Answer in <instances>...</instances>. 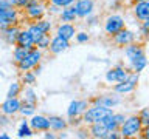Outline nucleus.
Instances as JSON below:
<instances>
[{
  "instance_id": "20",
  "label": "nucleus",
  "mask_w": 149,
  "mask_h": 139,
  "mask_svg": "<svg viewBox=\"0 0 149 139\" xmlns=\"http://www.w3.org/2000/svg\"><path fill=\"white\" fill-rule=\"evenodd\" d=\"M16 45L30 50V48H33V46H34V40H33L31 34H30L26 30H22V28H20V31L17 32V37H16Z\"/></svg>"
},
{
  "instance_id": "38",
  "label": "nucleus",
  "mask_w": 149,
  "mask_h": 139,
  "mask_svg": "<svg viewBox=\"0 0 149 139\" xmlns=\"http://www.w3.org/2000/svg\"><path fill=\"white\" fill-rule=\"evenodd\" d=\"M9 118L11 116H8V114H0V127H6V125L11 124V120H9Z\"/></svg>"
},
{
  "instance_id": "13",
  "label": "nucleus",
  "mask_w": 149,
  "mask_h": 139,
  "mask_svg": "<svg viewBox=\"0 0 149 139\" xmlns=\"http://www.w3.org/2000/svg\"><path fill=\"white\" fill-rule=\"evenodd\" d=\"M88 105H90L88 99H74V100H72L70 105H68V108H67V118L81 116Z\"/></svg>"
},
{
  "instance_id": "41",
  "label": "nucleus",
  "mask_w": 149,
  "mask_h": 139,
  "mask_svg": "<svg viewBox=\"0 0 149 139\" xmlns=\"http://www.w3.org/2000/svg\"><path fill=\"white\" fill-rule=\"evenodd\" d=\"M44 136H45L47 139H53V138H54V134H53V133H50V130H47V131H45V134H44Z\"/></svg>"
},
{
  "instance_id": "8",
  "label": "nucleus",
  "mask_w": 149,
  "mask_h": 139,
  "mask_svg": "<svg viewBox=\"0 0 149 139\" xmlns=\"http://www.w3.org/2000/svg\"><path fill=\"white\" fill-rule=\"evenodd\" d=\"M135 40H137L135 32L127 30V28H123V30H120L116 34L112 36V42H113L116 46H120V48H124L126 45L132 43V42H135Z\"/></svg>"
},
{
  "instance_id": "3",
  "label": "nucleus",
  "mask_w": 149,
  "mask_h": 139,
  "mask_svg": "<svg viewBox=\"0 0 149 139\" xmlns=\"http://www.w3.org/2000/svg\"><path fill=\"white\" fill-rule=\"evenodd\" d=\"M113 113L112 108H106V107H100V105H88L86 111L82 113V122L84 125L93 124V122H100L106 118Z\"/></svg>"
},
{
  "instance_id": "25",
  "label": "nucleus",
  "mask_w": 149,
  "mask_h": 139,
  "mask_svg": "<svg viewBox=\"0 0 149 139\" xmlns=\"http://www.w3.org/2000/svg\"><path fill=\"white\" fill-rule=\"evenodd\" d=\"M33 133L34 131H33V128L30 127L28 120L23 118L20 125H19V128H17V138H30V136H33Z\"/></svg>"
},
{
  "instance_id": "22",
  "label": "nucleus",
  "mask_w": 149,
  "mask_h": 139,
  "mask_svg": "<svg viewBox=\"0 0 149 139\" xmlns=\"http://www.w3.org/2000/svg\"><path fill=\"white\" fill-rule=\"evenodd\" d=\"M48 124H50V130L51 131H64L68 127L67 119L61 118V116H50L48 118Z\"/></svg>"
},
{
  "instance_id": "17",
  "label": "nucleus",
  "mask_w": 149,
  "mask_h": 139,
  "mask_svg": "<svg viewBox=\"0 0 149 139\" xmlns=\"http://www.w3.org/2000/svg\"><path fill=\"white\" fill-rule=\"evenodd\" d=\"M124 54H126V57H127V60L130 62V60H134V59L140 57V56L146 54V51H144V45L138 43V42H132V43H129V45L124 46Z\"/></svg>"
},
{
  "instance_id": "4",
  "label": "nucleus",
  "mask_w": 149,
  "mask_h": 139,
  "mask_svg": "<svg viewBox=\"0 0 149 139\" xmlns=\"http://www.w3.org/2000/svg\"><path fill=\"white\" fill-rule=\"evenodd\" d=\"M23 11V16L28 22H36V20H40V19L45 17L47 14V3L45 2H40V0H30L28 5L22 9Z\"/></svg>"
},
{
  "instance_id": "19",
  "label": "nucleus",
  "mask_w": 149,
  "mask_h": 139,
  "mask_svg": "<svg viewBox=\"0 0 149 139\" xmlns=\"http://www.w3.org/2000/svg\"><path fill=\"white\" fill-rule=\"evenodd\" d=\"M19 31H20V26H19V23H16V25L6 26L5 30H2L0 32H2L3 40L6 42L8 45H16V37H17V32Z\"/></svg>"
},
{
  "instance_id": "27",
  "label": "nucleus",
  "mask_w": 149,
  "mask_h": 139,
  "mask_svg": "<svg viewBox=\"0 0 149 139\" xmlns=\"http://www.w3.org/2000/svg\"><path fill=\"white\" fill-rule=\"evenodd\" d=\"M50 40H51V34H44L34 42V46L40 51H47L48 50V45H50Z\"/></svg>"
},
{
  "instance_id": "16",
  "label": "nucleus",
  "mask_w": 149,
  "mask_h": 139,
  "mask_svg": "<svg viewBox=\"0 0 149 139\" xmlns=\"http://www.w3.org/2000/svg\"><path fill=\"white\" fill-rule=\"evenodd\" d=\"M74 34H76V26L74 23H67V22H61L58 26H56V36L62 37V39L72 40Z\"/></svg>"
},
{
  "instance_id": "11",
  "label": "nucleus",
  "mask_w": 149,
  "mask_h": 139,
  "mask_svg": "<svg viewBox=\"0 0 149 139\" xmlns=\"http://www.w3.org/2000/svg\"><path fill=\"white\" fill-rule=\"evenodd\" d=\"M73 6H74L78 19H86L87 16L93 14L95 2H93V0H76V2L73 3Z\"/></svg>"
},
{
  "instance_id": "14",
  "label": "nucleus",
  "mask_w": 149,
  "mask_h": 139,
  "mask_svg": "<svg viewBox=\"0 0 149 139\" xmlns=\"http://www.w3.org/2000/svg\"><path fill=\"white\" fill-rule=\"evenodd\" d=\"M30 127L33 128V131H47L50 130V124H48V116H44V114H33L30 116Z\"/></svg>"
},
{
  "instance_id": "34",
  "label": "nucleus",
  "mask_w": 149,
  "mask_h": 139,
  "mask_svg": "<svg viewBox=\"0 0 149 139\" xmlns=\"http://www.w3.org/2000/svg\"><path fill=\"white\" fill-rule=\"evenodd\" d=\"M74 39H76L78 43H87V42L90 40V36H88L86 31H81V32H76V34H74Z\"/></svg>"
},
{
  "instance_id": "33",
  "label": "nucleus",
  "mask_w": 149,
  "mask_h": 139,
  "mask_svg": "<svg viewBox=\"0 0 149 139\" xmlns=\"http://www.w3.org/2000/svg\"><path fill=\"white\" fill-rule=\"evenodd\" d=\"M76 0H48L47 3H53L56 5V6H59V8H65V6H70V5H73Z\"/></svg>"
},
{
  "instance_id": "23",
  "label": "nucleus",
  "mask_w": 149,
  "mask_h": 139,
  "mask_svg": "<svg viewBox=\"0 0 149 139\" xmlns=\"http://www.w3.org/2000/svg\"><path fill=\"white\" fill-rule=\"evenodd\" d=\"M22 93H23V97H22V102H25V104H31V105H37V102H39V99H37V94L34 91V88L26 85L25 88H22Z\"/></svg>"
},
{
  "instance_id": "40",
  "label": "nucleus",
  "mask_w": 149,
  "mask_h": 139,
  "mask_svg": "<svg viewBox=\"0 0 149 139\" xmlns=\"http://www.w3.org/2000/svg\"><path fill=\"white\" fill-rule=\"evenodd\" d=\"M86 20H87V25H96V22H98V17H95V16H87L86 17Z\"/></svg>"
},
{
  "instance_id": "43",
  "label": "nucleus",
  "mask_w": 149,
  "mask_h": 139,
  "mask_svg": "<svg viewBox=\"0 0 149 139\" xmlns=\"http://www.w3.org/2000/svg\"><path fill=\"white\" fill-rule=\"evenodd\" d=\"M132 2L135 3V2H144V0H132Z\"/></svg>"
},
{
  "instance_id": "26",
  "label": "nucleus",
  "mask_w": 149,
  "mask_h": 139,
  "mask_svg": "<svg viewBox=\"0 0 149 139\" xmlns=\"http://www.w3.org/2000/svg\"><path fill=\"white\" fill-rule=\"evenodd\" d=\"M20 82L22 85H30V87H34L36 82H37V74H34V71L28 70V71H23L22 73V77H20Z\"/></svg>"
},
{
  "instance_id": "9",
  "label": "nucleus",
  "mask_w": 149,
  "mask_h": 139,
  "mask_svg": "<svg viewBox=\"0 0 149 139\" xmlns=\"http://www.w3.org/2000/svg\"><path fill=\"white\" fill-rule=\"evenodd\" d=\"M129 74V70L123 67V63H118L116 67L110 68L109 71L106 73V81L107 83H116V82H123L126 81Z\"/></svg>"
},
{
  "instance_id": "24",
  "label": "nucleus",
  "mask_w": 149,
  "mask_h": 139,
  "mask_svg": "<svg viewBox=\"0 0 149 139\" xmlns=\"http://www.w3.org/2000/svg\"><path fill=\"white\" fill-rule=\"evenodd\" d=\"M130 70L135 73H141L144 68H146V63H148V59H146V54H143V56H140V57L137 59H134V60H130Z\"/></svg>"
},
{
  "instance_id": "6",
  "label": "nucleus",
  "mask_w": 149,
  "mask_h": 139,
  "mask_svg": "<svg viewBox=\"0 0 149 139\" xmlns=\"http://www.w3.org/2000/svg\"><path fill=\"white\" fill-rule=\"evenodd\" d=\"M138 79H140L138 73L129 71L127 77H126V81L116 82L115 85H113V91L118 93V94H121V96L129 94V93H132V91L135 90V87H137V83H138Z\"/></svg>"
},
{
  "instance_id": "35",
  "label": "nucleus",
  "mask_w": 149,
  "mask_h": 139,
  "mask_svg": "<svg viewBox=\"0 0 149 139\" xmlns=\"http://www.w3.org/2000/svg\"><path fill=\"white\" fill-rule=\"evenodd\" d=\"M141 36L144 37V39H148V34H149V19H146V20L141 22Z\"/></svg>"
},
{
  "instance_id": "30",
  "label": "nucleus",
  "mask_w": 149,
  "mask_h": 139,
  "mask_svg": "<svg viewBox=\"0 0 149 139\" xmlns=\"http://www.w3.org/2000/svg\"><path fill=\"white\" fill-rule=\"evenodd\" d=\"M28 53L26 48H23V46H19L16 45L14 46V51H13V57H14V62H19V60H22L25 57V54Z\"/></svg>"
},
{
  "instance_id": "36",
  "label": "nucleus",
  "mask_w": 149,
  "mask_h": 139,
  "mask_svg": "<svg viewBox=\"0 0 149 139\" xmlns=\"http://www.w3.org/2000/svg\"><path fill=\"white\" fill-rule=\"evenodd\" d=\"M9 25H16V22H13V20H9V19H5V17L0 16V31L5 30V28L9 26Z\"/></svg>"
},
{
  "instance_id": "12",
  "label": "nucleus",
  "mask_w": 149,
  "mask_h": 139,
  "mask_svg": "<svg viewBox=\"0 0 149 139\" xmlns=\"http://www.w3.org/2000/svg\"><path fill=\"white\" fill-rule=\"evenodd\" d=\"M70 48V40L67 39H62V37H59V36H54V37H51V40H50V45H48V53L50 54H61V53H64V51H67Z\"/></svg>"
},
{
  "instance_id": "10",
  "label": "nucleus",
  "mask_w": 149,
  "mask_h": 139,
  "mask_svg": "<svg viewBox=\"0 0 149 139\" xmlns=\"http://www.w3.org/2000/svg\"><path fill=\"white\" fill-rule=\"evenodd\" d=\"M20 105H22V100L19 96L17 97H6V99L2 102V105H0V113L8 114V116H14V114L19 113Z\"/></svg>"
},
{
  "instance_id": "21",
  "label": "nucleus",
  "mask_w": 149,
  "mask_h": 139,
  "mask_svg": "<svg viewBox=\"0 0 149 139\" xmlns=\"http://www.w3.org/2000/svg\"><path fill=\"white\" fill-rule=\"evenodd\" d=\"M58 17H59L61 22H67V23H74L78 20V16H76V11H74L73 5L65 6V8H61Z\"/></svg>"
},
{
  "instance_id": "44",
  "label": "nucleus",
  "mask_w": 149,
  "mask_h": 139,
  "mask_svg": "<svg viewBox=\"0 0 149 139\" xmlns=\"http://www.w3.org/2000/svg\"><path fill=\"white\" fill-rule=\"evenodd\" d=\"M40 2H45V3H47V2H48V0H40Z\"/></svg>"
},
{
  "instance_id": "39",
  "label": "nucleus",
  "mask_w": 149,
  "mask_h": 139,
  "mask_svg": "<svg viewBox=\"0 0 149 139\" xmlns=\"http://www.w3.org/2000/svg\"><path fill=\"white\" fill-rule=\"evenodd\" d=\"M78 128H79V127H78ZM76 136H78V138H88V131H87V125H86V128H79V130H78Z\"/></svg>"
},
{
  "instance_id": "18",
  "label": "nucleus",
  "mask_w": 149,
  "mask_h": 139,
  "mask_svg": "<svg viewBox=\"0 0 149 139\" xmlns=\"http://www.w3.org/2000/svg\"><path fill=\"white\" fill-rule=\"evenodd\" d=\"M132 12L137 20L143 22L149 19V0H144V2H135L134 3V8H132Z\"/></svg>"
},
{
  "instance_id": "29",
  "label": "nucleus",
  "mask_w": 149,
  "mask_h": 139,
  "mask_svg": "<svg viewBox=\"0 0 149 139\" xmlns=\"http://www.w3.org/2000/svg\"><path fill=\"white\" fill-rule=\"evenodd\" d=\"M36 107L37 105H31V104H25V102H22L20 108H19V113H20L23 118H30L36 113Z\"/></svg>"
},
{
  "instance_id": "32",
  "label": "nucleus",
  "mask_w": 149,
  "mask_h": 139,
  "mask_svg": "<svg viewBox=\"0 0 149 139\" xmlns=\"http://www.w3.org/2000/svg\"><path fill=\"white\" fill-rule=\"evenodd\" d=\"M67 124H68V127H81V125H84L82 122V114L81 116H73V118H68L67 119Z\"/></svg>"
},
{
  "instance_id": "28",
  "label": "nucleus",
  "mask_w": 149,
  "mask_h": 139,
  "mask_svg": "<svg viewBox=\"0 0 149 139\" xmlns=\"http://www.w3.org/2000/svg\"><path fill=\"white\" fill-rule=\"evenodd\" d=\"M22 82H13L8 88V93H6V97H17L22 94Z\"/></svg>"
},
{
  "instance_id": "2",
  "label": "nucleus",
  "mask_w": 149,
  "mask_h": 139,
  "mask_svg": "<svg viewBox=\"0 0 149 139\" xmlns=\"http://www.w3.org/2000/svg\"><path fill=\"white\" fill-rule=\"evenodd\" d=\"M42 59H44V51H40L36 46H33V48L28 50L25 57L22 60H19V62H16V67L19 71L23 73V71H28V70H33L37 63L42 62Z\"/></svg>"
},
{
  "instance_id": "42",
  "label": "nucleus",
  "mask_w": 149,
  "mask_h": 139,
  "mask_svg": "<svg viewBox=\"0 0 149 139\" xmlns=\"http://www.w3.org/2000/svg\"><path fill=\"white\" fill-rule=\"evenodd\" d=\"M0 139H9V136L6 133H2V134H0Z\"/></svg>"
},
{
  "instance_id": "37",
  "label": "nucleus",
  "mask_w": 149,
  "mask_h": 139,
  "mask_svg": "<svg viewBox=\"0 0 149 139\" xmlns=\"http://www.w3.org/2000/svg\"><path fill=\"white\" fill-rule=\"evenodd\" d=\"M47 11H48L50 14H53V16H58L61 8L56 6V5H53V3H47Z\"/></svg>"
},
{
  "instance_id": "31",
  "label": "nucleus",
  "mask_w": 149,
  "mask_h": 139,
  "mask_svg": "<svg viewBox=\"0 0 149 139\" xmlns=\"http://www.w3.org/2000/svg\"><path fill=\"white\" fill-rule=\"evenodd\" d=\"M138 118H140V120H141V125H149V108H141L138 111Z\"/></svg>"
},
{
  "instance_id": "15",
  "label": "nucleus",
  "mask_w": 149,
  "mask_h": 139,
  "mask_svg": "<svg viewBox=\"0 0 149 139\" xmlns=\"http://www.w3.org/2000/svg\"><path fill=\"white\" fill-rule=\"evenodd\" d=\"M87 131H88V138H95V139H106L109 130L106 128V125L101 122H93L87 125Z\"/></svg>"
},
{
  "instance_id": "7",
  "label": "nucleus",
  "mask_w": 149,
  "mask_h": 139,
  "mask_svg": "<svg viewBox=\"0 0 149 139\" xmlns=\"http://www.w3.org/2000/svg\"><path fill=\"white\" fill-rule=\"evenodd\" d=\"M123 28H126V22L124 19L120 16V14H110V16L106 17L104 20V31L107 36H113L116 34L120 30H123Z\"/></svg>"
},
{
  "instance_id": "5",
  "label": "nucleus",
  "mask_w": 149,
  "mask_h": 139,
  "mask_svg": "<svg viewBox=\"0 0 149 139\" xmlns=\"http://www.w3.org/2000/svg\"><path fill=\"white\" fill-rule=\"evenodd\" d=\"M90 105H100V107H106V108H113V107L120 105L123 99L118 93H106V94H98L93 96L92 99H88Z\"/></svg>"
},
{
  "instance_id": "1",
  "label": "nucleus",
  "mask_w": 149,
  "mask_h": 139,
  "mask_svg": "<svg viewBox=\"0 0 149 139\" xmlns=\"http://www.w3.org/2000/svg\"><path fill=\"white\" fill-rule=\"evenodd\" d=\"M141 120H140L138 114H130L126 116V119L121 122V125L118 127L120 136L126 138V139H132L140 136V130H141Z\"/></svg>"
}]
</instances>
